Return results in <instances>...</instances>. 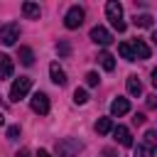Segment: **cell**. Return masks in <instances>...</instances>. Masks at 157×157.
Returning <instances> with one entry per match:
<instances>
[{"label":"cell","instance_id":"cell-1","mask_svg":"<svg viewBox=\"0 0 157 157\" xmlns=\"http://www.w3.org/2000/svg\"><path fill=\"white\" fill-rule=\"evenodd\" d=\"M105 17L110 20V25L118 32H125V22H123V5L118 0H108L105 2Z\"/></svg>","mask_w":157,"mask_h":157},{"label":"cell","instance_id":"cell-2","mask_svg":"<svg viewBox=\"0 0 157 157\" xmlns=\"http://www.w3.org/2000/svg\"><path fill=\"white\" fill-rule=\"evenodd\" d=\"M29 88H32V78H27V76L15 78L12 86H10V101H20V98H25V96L29 93Z\"/></svg>","mask_w":157,"mask_h":157},{"label":"cell","instance_id":"cell-3","mask_svg":"<svg viewBox=\"0 0 157 157\" xmlns=\"http://www.w3.org/2000/svg\"><path fill=\"white\" fill-rule=\"evenodd\" d=\"M17 39H20V25H17V22H5V25H0V42H2L5 47H12Z\"/></svg>","mask_w":157,"mask_h":157},{"label":"cell","instance_id":"cell-4","mask_svg":"<svg viewBox=\"0 0 157 157\" xmlns=\"http://www.w3.org/2000/svg\"><path fill=\"white\" fill-rule=\"evenodd\" d=\"M78 152H81V142L74 137L56 142V157H78Z\"/></svg>","mask_w":157,"mask_h":157},{"label":"cell","instance_id":"cell-5","mask_svg":"<svg viewBox=\"0 0 157 157\" xmlns=\"http://www.w3.org/2000/svg\"><path fill=\"white\" fill-rule=\"evenodd\" d=\"M81 22H83V7L71 5V7L66 10V15H64V25H66L69 29H76V27H81Z\"/></svg>","mask_w":157,"mask_h":157},{"label":"cell","instance_id":"cell-6","mask_svg":"<svg viewBox=\"0 0 157 157\" xmlns=\"http://www.w3.org/2000/svg\"><path fill=\"white\" fill-rule=\"evenodd\" d=\"M29 105H32V110H34V113L47 115V113H49V96H47V93H42V91H37V93L29 98Z\"/></svg>","mask_w":157,"mask_h":157},{"label":"cell","instance_id":"cell-7","mask_svg":"<svg viewBox=\"0 0 157 157\" xmlns=\"http://www.w3.org/2000/svg\"><path fill=\"white\" fill-rule=\"evenodd\" d=\"M91 39L96 42V44H103V47H108L110 42H113V34L103 27V25H96L93 29H91Z\"/></svg>","mask_w":157,"mask_h":157},{"label":"cell","instance_id":"cell-8","mask_svg":"<svg viewBox=\"0 0 157 157\" xmlns=\"http://www.w3.org/2000/svg\"><path fill=\"white\" fill-rule=\"evenodd\" d=\"M128 44H130V49H132V56H135V59H150V54H152V52H150V47H147L142 39H135V42H128Z\"/></svg>","mask_w":157,"mask_h":157},{"label":"cell","instance_id":"cell-9","mask_svg":"<svg viewBox=\"0 0 157 157\" xmlns=\"http://www.w3.org/2000/svg\"><path fill=\"white\" fill-rule=\"evenodd\" d=\"M110 132L115 135V140H118L123 147H132V135H130V130H128L125 125H118V128H113Z\"/></svg>","mask_w":157,"mask_h":157},{"label":"cell","instance_id":"cell-10","mask_svg":"<svg viewBox=\"0 0 157 157\" xmlns=\"http://www.w3.org/2000/svg\"><path fill=\"white\" fill-rule=\"evenodd\" d=\"M125 113H130V103H128V98H115L113 103H110V115H115V118H120V115H125Z\"/></svg>","mask_w":157,"mask_h":157},{"label":"cell","instance_id":"cell-11","mask_svg":"<svg viewBox=\"0 0 157 157\" xmlns=\"http://www.w3.org/2000/svg\"><path fill=\"white\" fill-rule=\"evenodd\" d=\"M49 76H52V81H54L56 86H64V83H66V74H64V69H61L56 61L49 64Z\"/></svg>","mask_w":157,"mask_h":157},{"label":"cell","instance_id":"cell-12","mask_svg":"<svg viewBox=\"0 0 157 157\" xmlns=\"http://www.w3.org/2000/svg\"><path fill=\"white\" fill-rule=\"evenodd\" d=\"M12 71H15L12 59H10L7 54H0V78H10V76H12Z\"/></svg>","mask_w":157,"mask_h":157},{"label":"cell","instance_id":"cell-13","mask_svg":"<svg viewBox=\"0 0 157 157\" xmlns=\"http://www.w3.org/2000/svg\"><path fill=\"white\" fill-rule=\"evenodd\" d=\"M22 12H25V17H29V20H39V15H42V10H39L37 2H25V5H22Z\"/></svg>","mask_w":157,"mask_h":157},{"label":"cell","instance_id":"cell-14","mask_svg":"<svg viewBox=\"0 0 157 157\" xmlns=\"http://www.w3.org/2000/svg\"><path fill=\"white\" fill-rule=\"evenodd\" d=\"M98 61H101V66H103L105 71H113V69H115V59H113L110 52H101V54H98Z\"/></svg>","mask_w":157,"mask_h":157},{"label":"cell","instance_id":"cell-15","mask_svg":"<svg viewBox=\"0 0 157 157\" xmlns=\"http://www.w3.org/2000/svg\"><path fill=\"white\" fill-rule=\"evenodd\" d=\"M128 93L130 96H140L142 93V83L137 76H128Z\"/></svg>","mask_w":157,"mask_h":157},{"label":"cell","instance_id":"cell-16","mask_svg":"<svg viewBox=\"0 0 157 157\" xmlns=\"http://www.w3.org/2000/svg\"><path fill=\"white\" fill-rule=\"evenodd\" d=\"M113 130V120L110 118H98V123H96V132L98 135H108Z\"/></svg>","mask_w":157,"mask_h":157},{"label":"cell","instance_id":"cell-17","mask_svg":"<svg viewBox=\"0 0 157 157\" xmlns=\"http://www.w3.org/2000/svg\"><path fill=\"white\" fill-rule=\"evenodd\" d=\"M20 61H22L25 66H32V64H34V52H32L29 47H20Z\"/></svg>","mask_w":157,"mask_h":157},{"label":"cell","instance_id":"cell-18","mask_svg":"<svg viewBox=\"0 0 157 157\" xmlns=\"http://www.w3.org/2000/svg\"><path fill=\"white\" fill-rule=\"evenodd\" d=\"M118 52H120V56H123L125 61H135L132 49H130V44H128V42H120V44H118Z\"/></svg>","mask_w":157,"mask_h":157},{"label":"cell","instance_id":"cell-19","mask_svg":"<svg viewBox=\"0 0 157 157\" xmlns=\"http://www.w3.org/2000/svg\"><path fill=\"white\" fill-rule=\"evenodd\" d=\"M135 27H152V15H135Z\"/></svg>","mask_w":157,"mask_h":157},{"label":"cell","instance_id":"cell-20","mask_svg":"<svg viewBox=\"0 0 157 157\" xmlns=\"http://www.w3.org/2000/svg\"><path fill=\"white\" fill-rule=\"evenodd\" d=\"M135 157H155V152H152V147H147V145H137V147H135Z\"/></svg>","mask_w":157,"mask_h":157},{"label":"cell","instance_id":"cell-21","mask_svg":"<svg viewBox=\"0 0 157 157\" xmlns=\"http://www.w3.org/2000/svg\"><path fill=\"white\" fill-rule=\"evenodd\" d=\"M74 101H76L78 105H83V103L88 101V93H86L83 88H76V91H74Z\"/></svg>","mask_w":157,"mask_h":157},{"label":"cell","instance_id":"cell-22","mask_svg":"<svg viewBox=\"0 0 157 157\" xmlns=\"http://www.w3.org/2000/svg\"><path fill=\"white\" fill-rule=\"evenodd\" d=\"M86 83H88V86H98V74H96V71H88V74H86Z\"/></svg>","mask_w":157,"mask_h":157},{"label":"cell","instance_id":"cell-23","mask_svg":"<svg viewBox=\"0 0 157 157\" xmlns=\"http://www.w3.org/2000/svg\"><path fill=\"white\" fill-rule=\"evenodd\" d=\"M17 135H20V125H10L7 128V140H17Z\"/></svg>","mask_w":157,"mask_h":157},{"label":"cell","instance_id":"cell-24","mask_svg":"<svg viewBox=\"0 0 157 157\" xmlns=\"http://www.w3.org/2000/svg\"><path fill=\"white\" fill-rule=\"evenodd\" d=\"M56 52H59V54H61V56H66V54H69V52H71V47H69V44H66V42H61V44H59V47H56Z\"/></svg>","mask_w":157,"mask_h":157},{"label":"cell","instance_id":"cell-25","mask_svg":"<svg viewBox=\"0 0 157 157\" xmlns=\"http://www.w3.org/2000/svg\"><path fill=\"white\" fill-rule=\"evenodd\" d=\"M145 140H147V147H152L155 140H157V137H155V130H147V132H145Z\"/></svg>","mask_w":157,"mask_h":157},{"label":"cell","instance_id":"cell-26","mask_svg":"<svg viewBox=\"0 0 157 157\" xmlns=\"http://www.w3.org/2000/svg\"><path fill=\"white\" fill-rule=\"evenodd\" d=\"M103 157H115V152L113 150H103Z\"/></svg>","mask_w":157,"mask_h":157},{"label":"cell","instance_id":"cell-27","mask_svg":"<svg viewBox=\"0 0 157 157\" xmlns=\"http://www.w3.org/2000/svg\"><path fill=\"white\" fill-rule=\"evenodd\" d=\"M15 157H29V152H27V150H20V152H17Z\"/></svg>","mask_w":157,"mask_h":157},{"label":"cell","instance_id":"cell-28","mask_svg":"<svg viewBox=\"0 0 157 157\" xmlns=\"http://www.w3.org/2000/svg\"><path fill=\"white\" fill-rule=\"evenodd\" d=\"M37 157H52V155H49L47 150H39V152H37Z\"/></svg>","mask_w":157,"mask_h":157},{"label":"cell","instance_id":"cell-29","mask_svg":"<svg viewBox=\"0 0 157 157\" xmlns=\"http://www.w3.org/2000/svg\"><path fill=\"white\" fill-rule=\"evenodd\" d=\"M2 123H5V118H2V113H0V125H2Z\"/></svg>","mask_w":157,"mask_h":157}]
</instances>
